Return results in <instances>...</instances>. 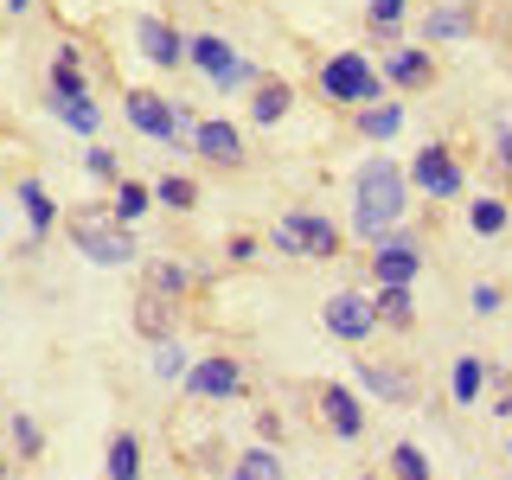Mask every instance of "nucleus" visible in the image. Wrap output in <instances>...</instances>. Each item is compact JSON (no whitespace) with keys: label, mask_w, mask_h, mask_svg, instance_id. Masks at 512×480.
Segmentation results:
<instances>
[{"label":"nucleus","mask_w":512,"mask_h":480,"mask_svg":"<svg viewBox=\"0 0 512 480\" xmlns=\"http://www.w3.org/2000/svg\"><path fill=\"white\" fill-rule=\"evenodd\" d=\"M404 212H410V173L397 167L391 154H372L359 173H352V212H346L352 237L378 244L384 231H397V224H404Z\"/></svg>","instance_id":"f257e3e1"},{"label":"nucleus","mask_w":512,"mask_h":480,"mask_svg":"<svg viewBox=\"0 0 512 480\" xmlns=\"http://www.w3.org/2000/svg\"><path fill=\"white\" fill-rule=\"evenodd\" d=\"M314 90L327 96L333 109H359V103H378V96H391V84H384V71L365 52H327L320 58V71H314Z\"/></svg>","instance_id":"f03ea898"},{"label":"nucleus","mask_w":512,"mask_h":480,"mask_svg":"<svg viewBox=\"0 0 512 480\" xmlns=\"http://www.w3.org/2000/svg\"><path fill=\"white\" fill-rule=\"evenodd\" d=\"M64 231H71L77 256H84V263H96V269H128V263L141 256L135 224L109 218V205H103V212H71V218H64Z\"/></svg>","instance_id":"7ed1b4c3"},{"label":"nucleus","mask_w":512,"mask_h":480,"mask_svg":"<svg viewBox=\"0 0 512 480\" xmlns=\"http://www.w3.org/2000/svg\"><path fill=\"white\" fill-rule=\"evenodd\" d=\"M269 244L282 256H301V263H333V256L346 250V231L327 212H314V205H288L276 218V237H269Z\"/></svg>","instance_id":"20e7f679"},{"label":"nucleus","mask_w":512,"mask_h":480,"mask_svg":"<svg viewBox=\"0 0 512 480\" xmlns=\"http://www.w3.org/2000/svg\"><path fill=\"white\" fill-rule=\"evenodd\" d=\"M186 64L212 90H224V96H231V90H250V77H256V64L237 52L224 32H186Z\"/></svg>","instance_id":"39448f33"},{"label":"nucleus","mask_w":512,"mask_h":480,"mask_svg":"<svg viewBox=\"0 0 512 480\" xmlns=\"http://www.w3.org/2000/svg\"><path fill=\"white\" fill-rule=\"evenodd\" d=\"M404 173H410V192H423V199H436V205H455L461 192H468V167H461V154L448 148V141H423Z\"/></svg>","instance_id":"423d86ee"},{"label":"nucleus","mask_w":512,"mask_h":480,"mask_svg":"<svg viewBox=\"0 0 512 480\" xmlns=\"http://www.w3.org/2000/svg\"><path fill=\"white\" fill-rule=\"evenodd\" d=\"M320 327H327V340H340V346L359 352V346L378 333L372 295H359V288H340V295H327V301H320Z\"/></svg>","instance_id":"0eeeda50"},{"label":"nucleus","mask_w":512,"mask_h":480,"mask_svg":"<svg viewBox=\"0 0 512 480\" xmlns=\"http://www.w3.org/2000/svg\"><path fill=\"white\" fill-rule=\"evenodd\" d=\"M122 116L135 135L160 141V148H180V96H160V90H122Z\"/></svg>","instance_id":"6e6552de"},{"label":"nucleus","mask_w":512,"mask_h":480,"mask_svg":"<svg viewBox=\"0 0 512 480\" xmlns=\"http://www.w3.org/2000/svg\"><path fill=\"white\" fill-rule=\"evenodd\" d=\"M365 263H372V288H384V282L416 288V276H423V237L397 224V231H384L378 244H372V256H365Z\"/></svg>","instance_id":"1a4fd4ad"},{"label":"nucleus","mask_w":512,"mask_h":480,"mask_svg":"<svg viewBox=\"0 0 512 480\" xmlns=\"http://www.w3.org/2000/svg\"><path fill=\"white\" fill-rule=\"evenodd\" d=\"M180 391L199 397V404H231V397H244V365H237L231 352H205V359L186 365Z\"/></svg>","instance_id":"9d476101"},{"label":"nucleus","mask_w":512,"mask_h":480,"mask_svg":"<svg viewBox=\"0 0 512 480\" xmlns=\"http://www.w3.org/2000/svg\"><path fill=\"white\" fill-rule=\"evenodd\" d=\"M192 154H199L212 173H244V160H250V148H244V128H237V122H224V116H205L199 128H192Z\"/></svg>","instance_id":"9b49d317"},{"label":"nucleus","mask_w":512,"mask_h":480,"mask_svg":"<svg viewBox=\"0 0 512 480\" xmlns=\"http://www.w3.org/2000/svg\"><path fill=\"white\" fill-rule=\"evenodd\" d=\"M378 71H384V84H391V90H429V84H436V52H429V45H391V52H384V64H378Z\"/></svg>","instance_id":"f8f14e48"},{"label":"nucleus","mask_w":512,"mask_h":480,"mask_svg":"<svg viewBox=\"0 0 512 480\" xmlns=\"http://www.w3.org/2000/svg\"><path fill=\"white\" fill-rule=\"evenodd\" d=\"M314 404H320V423H327L340 442H365V404H359L352 384H320Z\"/></svg>","instance_id":"ddd939ff"},{"label":"nucleus","mask_w":512,"mask_h":480,"mask_svg":"<svg viewBox=\"0 0 512 480\" xmlns=\"http://www.w3.org/2000/svg\"><path fill=\"white\" fill-rule=\"evenodd\" d=\"M135 52L154 64V71H180L186 64V32L173 26V20H135Z\"/></svg>","instance_id":"4468645a"},{"label":"nucleus","mask_w":512,"mask_h":480,"mask_svg":"<svg viewBox=\"0 0 512 480\" xmlns=\"http://www.w3.org/2000/svg\"><path fill=\"white\" fill-rule=\"evenodd\" d=\"M244 96H250V122L256 128H276V122H288V109H295V84L276 77V71H256Z\"/></svg>","instance_id":"2eb2a0df"},{"label":"nucleus","mask_w":512,"mask_h":480,"mask_svg":"<svg viewBox=\"0 0 512 480\" xmlns=\"http://www.w3.org/2000/svg\"><path fill=\"white\" fill-rule=\"evenodd\" d=\"M352 372H359V391L384 397V404H416V372H397L384 359H352Z\"/></svg>","instance_id":"dca6fc26"},{"label":"nucleus","mask_w":512,"mask_h":480,"mask_svg":"<svg viewBox=\"0 0 512 480\" xmlns=\"http://www.w3.org/2000/svg\"><path fill=\"white\" fill-rule=\"evenodd\" d=\"M13 199H20V212H26V224H32V244H45V237H52V224L64 218V212H58V199H52V186L26 173V180L13 186Z\"/></svg>","instance_id":"f3484780"},{"label":"nucleus","mask_w":512,"mask_h":480,"mask_svg":"<svg viewBox=\"0 0 512 480\" xmlns=\"http://www.w3.org/2000/svg\"><path fill=\"white\" fill-rule=\"evenodd\" d=\"M45 96H58V103H71V96H90V84H84V52H77V45H58V52H52Z\"/></svg>","instance_id":"a211bd4d"},{"label":"nucleus","mask_w":512,"mask_h":480,"mask_svg":"<svg viewBox=\"0 0 512 480\" xmlns=\"http://www.w3.org/2000/svg\"><path fill=\"white\" fill-rule=\"evenodd\" d=\"M141 461H148V442L135 429H116L103 448V480H141Z\"/></svg>","instance_id":"6ab92c4d"},{"label":"nucleus","mask_w":512,"mask_h":480,"mask_svg":"<svg viewBox=\"0 0 512 480\" xmlns=\"http://www.w3.org/2000/svg\"><path fill=\"white\" fill-rule=\"evenodd\" d=\"M397 128H404V103H391V96L352 109V135H359V141H391Z\"/></svg>","instance_id":"aec40b11"},{"label":"nucleus","mask_w":512,"mask_h":480,"mask_svg":"<svg viewBox=\"0 0 512 480\" xmlns=\"http://www.w3.org/2000/svg\"><path fill=\"white\" fill-rule=\"evenodd\" d=\"M372 308H378V327L410 333V327H416V288H404V282H384V288H372Z\"/></svg>","instance_id":"412c9836"},{"label":"nucleus","mask_w":512,"mask_h":480,"mask_svg":"<svg viewBox=\"0 0 512 480\" xmlns=\"http://www.w3.org/2000/svg\"><path fill=\"white\" fill-rule=\"evenodd\" d=\"M45 109H52V122H64L71 135H84V141H96V135H103V109H96V96H71V103L45 96Z\"/></svg>","instance_id":"4be33fe9"},{"label":"nucleus","mask_w":512,"mask_h":480,"mask_svg":"<svg viewBox=\"0 0 512 480\" xmlns=\"http://www.w3.org/2000/svg\"><path fill=\"white\" fill-rule=\"evenodd\" d=\"M148 212H154V186H148V180H128V173H122V180L109 186V218L141 224Z\"/></svg>","instance_id":"5701e85b"},{"label":"nucleus","mask_w":512,"mask_h":480,"mask_svg":"<svg viewBox=\"0 0 512 480\" xmlns=\"http://www.w3.org/2000/svg\"><path fill=\"white\" fill-rule=\"evenodd\" d=\"M480 391H487V359H480V352H461V359L448 365V397L468 410V404H480Z\"/></svg>","instance_id":"b1692460"},{"label":"nucleus","mask_w":512,"mask_h":480,"mask_svg":"<svg viewBox=\"0 0 512 480\" xmlns=\"http://www.w3.org/2000/svg\"><path fill=\"white\" fill-rule=\"evenodd\" d=\"M231 480H288V468H282V448H276V442H250L244 455L231 461Z\"/></svg>","instance_id":"393cba45"},{"label":"nucleus","mask_w":512,"mask_h":480,"mask_svg":"<svg viewBox=\"0 0 512 480\" xmlns=\"http://www.w3.org/2000/svg\"><path fill=\"white\" fill-rule=\"evenodd\" d=\"M468 32H474V7H455V0H442V7L423 13V45H436V39H468Z\"/></svg>","instance_id":"a878e982"},{"label":"nucleus","mask_w":512,"mask_h":480,"mask_svg":"<svg viewBox=\"0 0 512 480\" xmlns=\"http://www.w3.org/2000/svg\"><path fill=\"white\" fill-rule=\"evenodd\" d=\"M468 231L474 237H506L512 231V205L500 199V192H480V199H468Z\"/></svg>","instance_id":"bb28decb"},{"label":"nucleus","mask_w":512,"mask_h":480,"mask_svg":"<svg viewBox=\"0 0 512 480\" xmlns=\"http://www.w3.org/2000/svg\"><path fill=\"white\" fill-rule=\"evenodd\" d=\"M135 333H141V340H167V333H173V301L167 295H154V288H141V301H135Z\"/></svg>","instance_id":"cd10ccee"},{"label":"nucleus","mask_w":512,"mask_h":480,"mask_svg":"<svg viewBox=\"0 0 512 480\" xmlns=\"http://www.w3.org/2000/svg\"><path fill=\"white\" fill-rule=\"evenodd\" d=\"M154 205H167V212H192V205H199V180H192V173H160V180H154Z\"/></svg>","instance_id":"c85d7f7f"},{"label":"nucleus","mask_w":512,"mask_h":480,"mask_svg":"<svg viewBox=\"0 0 512 480\" xmlns=\"http://www.w3.org/2000/svg\"><path fill=\"white\" fill-rule=\"evenodd\" d=\"M148 288L154 295H167V301H180V295H192V288H199V276H192V269H180V263H148Z\"/></svg>","instance_id":"c756f323"},{"label":"nucleus","mask_w":512,"mask_h":480,"mask_svg":"<svg viewBox=\"0 0 512 480\" xmlns=\"http://www.w3.org/2000/svg\"><path fill=\"white\" fill-rule=\"evenodd\" d=\"M410 7L416 0H372V7H365V26H372L378 39H397V32L410 26Z\"/></svg>","instance_id":"7c9ffc66"},{"label":"nucleus","mask_w":512,"mask_h":480,"mask_svg":"<svg viewBox=\"0 0 512 480\" xmlns=\"http://www.w3.org/2000/svg\"><path fill=\"white\" fill-rule=\"evenodd\" d=\"M186 365H192V352L173 340V333H167V340H154V378H160V384H180Z\"/></svg>","instance_id":"2f4dec72"},{"label":"nucleus","mask_w":512,"mask_h":480,"mask_svg":"<svg viewBox=\"0 0 512 480\" xmlns=\"http://www.w3.org/2000/svg\"><path fill=\"white\" fill-rule=\"evenodd\" d=\"M84 173H90V180H103V186H116L122 180V154L109 148V141H90V148H84Z\"/></svg>","instance_id":"473e14b6"},{"label":"nucleus","mask_w":512,"mask_h":480,"mask_svg":"<svg viewBox=\"0 0 512 480\" xmlns=\"http://www.w3.org/2000/svg\"><path fill=\"white\" fill-rule=\"evenodd\" d=\"M391 480H436V474H429V455L416 442H397L391 448Z\"/></svg>","instance_id":"72a5a7b5"},{"label":"nucleus","mask_w":512,"mask_h":480,"mask_svg":"<svg viewBox=\"0 0 512 480\" xmlns=\"http://www.w3.org/2000/svg\"><path fill=\"white\" fill-rule=\"evenodd\" d=\"M39 448H45V429L32 423L26 410H13V455H20V461H32V455H39Z\"/></svg>","instance_id":"f704fd0d"},{"label":"nucleus","mask_w":512,"mask_h":480,"mask_svg":"<svg viewBox=\"0 0 512 480\" xmlns=\"http://www.w3.org/2000/svg\"><path fill=\"white\" fill-rule=\"evenodd\" d=\"M224 263L250 269V263H256V237H250V231H231V237H224Z\"/></svg>","instance_id":"c9c22d12"},{"label":"nucleus","mask_w":512,"mask_h":480,"mask_svg":"<svg viewBox=\"0 0 512 480\" xmlns=\"http://www.w3.org/2000/svg\"><path fill=\"white\" fill-rule=\"evenodd\" d=\"M468 301H474V314H500L506 288H500V282H474V295H468Z\"/></svg>","instance_id":"e433bc0d"},{"label":"nucleus","mask_w":512,"mask_h":480,"mask_svg":"<svg viewBox=\"0 0 512 480\" xmlns=\"http://www.w3.org/2000/svg\"><path fill=\"white\" fill-rule=\"evenodd\" d=\"M493 167L512 173V122H493Z\"/></svg>","instance_id":"4c0bfd02"},{"label":"nucleus","mask_w":512,"mask_h":480,"mask_svg":"<svg viewBox=\"0 0 512 480\" xmlns=\"http://www.w3.org/2000/svg\"><path fill=\"white\" fill-rule=\"evenodd\" d=\"M256 436H263V442H282V416L276 410H256Z\"/></svg>","instance_id":"58836bf2"},{"label":"nucleus","mask_w":512,"mask_h":480,"mask_svg":"<svg viewBox=\"0 0 512 480\" xmlns=\"http://www.w3.org/2000/svg\"><path fill=\"white\" fill-rule=\"evenodd\" d=\"M32 7H39V0H0V13H7V20H26Z\"/></svg>","instance_id":"ea45409f"},{"label":"nucleus","mask_w":512,"mask_h":480,"mask_svg":"<svg viewBox=\"0 0 512 480\" xmlns=\"http://www.w3.org/2000/svg\"><path fill=\"white\" fill-rule=\"evenodd\" d=\"M493 416H506V423H512V391L500 397V404H493Z\"/></svg>","instance_id":"a19ab883"},{"label":"nucleus","mask_w":512,"mask_h":480,"mask_svg":"<svg viewBox=\"0 0 512 480\" xmlns=\"http://www.w3.org/2000/svg\"><path fill=\"white\" fill-rule=\"evenodd\" d=\"M7 461H13V455H0V480H13V468H7Z\"/></svg>","instance_id":"79ce46f5"},{"label":"nucleus","mask_w":512,"mask_h":480,"mask_svg":"<svg viewBox=\"0 0 512 480\" xmlns=\"http://www.w3.org/2000/svg\"><path fill=\"white\" fill-rule=\"evenodd\" d=\"M506 461H512V442H506Z\"/></svg>","instance_id":"37998d69"},{"label":"nucleus","mask_w":512,"mask_h":480,"mask_svg":"<svg viewBox=\"0 0 512 480\" xmlns=\"http://www.w3.org/2000/svg\"><path fill=\"white\" fill-rule=\"evenodd\" d=\"M359 480H378V474H359Z\"/></svg>","instance_id":"c03bdc74"}]
</instances>
